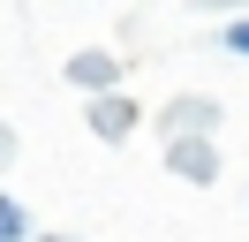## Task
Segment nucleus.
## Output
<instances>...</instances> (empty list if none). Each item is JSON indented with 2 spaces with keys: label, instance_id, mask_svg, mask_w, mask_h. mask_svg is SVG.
Returning <instances> with one entry per match:
<instances>
[{
  "label": "nucleus",
  "instance_id": "obj_1",
  "mask_svg": "<svg viewBox=\"0 0 249 242\" xmlns=\"http://www.w3.org/2000/svg\"><path fill=\"white\" fill-rule=\"evenodd\" d=\"M16 235H23V212L8 204V197H0V242H16Z\"/></svg>",
  "mask_w": 249,
  "mask_h": 242
}]
</instances>
